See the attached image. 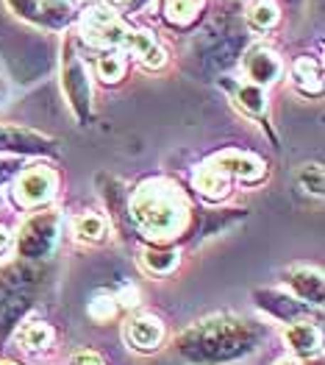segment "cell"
I'll use <instances>...</instances> for the list:
<instances>
[{
    "mask_svg": "<svg viewBox=\"0 0 325 365\" xmlns=\"http://www.w3.org/2000/svg\"><path fill=\"white\" fill-rule=\"evenodd\" d=\"M178 346L192 363H225L247 354L256 346V332L245 321L220 318L192 327L181 335Z\"/></svg>",
    "mask_w": 325,
    "mask_h": 365,
    "instance_id": "obj_1",
    "label": "cell"
},
{
    "mask_svg": "<svg viewBox=\"0 0 325 365\" xmlns=\"http://www.w3.org/2000/svg\"><path fill=\"white\" fill-rule=\"evenodd\" d=\"M53 226H56L53 217H36V220H31L28 226L23 229V235H20V251H23V257H31V259L45 257L50 251V245H53V235H56Z\"/></svg>",
    "mask_w": 325,
    "mask_h": 365,
    "instance_id": "obj_2",
    "label": "cell"
},
{
    "mask_svg": "<svg viewBox=\"0 0 325 365\" xmlns=\"http://www.w3.org/2000/svg\"><path fill=\"white\" fill-rule=\"evenodd\" d=\"M284 337H287V343H289V349H292L295 354H314L317 346H320V332H317V327H314V324H306V321L287 327Z\"/></svg>",
    "mask_w": 325,
    "mask_h": 365,
    "instance_id": "obj_3",
    "label": "cell"
},
{
    "mask_svg": "<svg viewBox=\"0 0 325 365\" xmlns=\"http://www.w3.org/2000/svg\"><path fill=\"white\" fill-rule=\"evenodd\" d=\"M137 215L142 217V223H145V226L156 229V232L170 229V226H173V220H176L173 207H170V204H164V201H156V198H150V201H139V204H137Z\"/></svg>",
    "mask_w": 325,
    "mask_h": 365,
    "instance_id": "obj_4",
    "label": "cell"
},
{
    "mask_svg": "<svg viewBox=\"0 0 325 365\" xmlns=\"http://www.w3.org/2000/svg\"><path fill=\"white\" fill-rule=\"evenodd\" d=\"M128 340L137 349H156L161 340V324L153 318H137L128 324Z\"/></svg>",
    "mask_w": 325,
    "mask_h": 365,
    "instance_id": "obj_5",
    "label": "cell"
},
{
    "mask_svg": "<svg viewBox=\"0 0 325 365\" xmlns=\"http://www.w3.org/2000/svg\"><path fill=\"white\" fill-rule=\"evenodd\" d=\"M289 284L297 290V296L303 302H311V304H320L323 302V279L320 274H309V271H297L292 274Z\"/></svg>",
    "mask_w": 325,
    "mask_h": 365,
    "instance_id": "obj_6",
    "label": "cell"
},
{
    "mask_svg": "<svg viewBox=\"0 0 325 365\" xmlns=\"http://www.w3.org/2000/svg\"><path fill=\"white\" fill-rule=\"evenodd\" d=\"M0 148H17V151H39L42 140L33 137L28 131H17V128H0Z\"/></svg>",
    "mask_w": 325,
    "mask_h": 365,
    "instance_id": "obj_7",
    "label": "cell"
},
{
    "mask_svg": "<svg viewBox=\"0 0 325 365\" xmlns=\"http://www.w3.org/2000/svg\"><path fill=\"white\" fill-rule=\"evenodd\" d=\"M48 187H50L48 176L36 170V173H28V176L23 179V184H20V195H23V201H39V198L48 195Z\"/></svg>",
    "mask_w": 325,
    "mask_h": 365,
    "instance_id": "obj_8",
    "label": "cell"
},
{
    "mask_svg": "<svg viewBox=\"0 0 325 365\" xmlns=\"http://www.w3.org/2000/svg\"><path fill=\"white\" fill-rule=\"evenodd\" d=\"M20 340H23L26 349H39V346H45V343L50 340V329H48L45 324H28V327L20 332Z\"/></svg>",
    "mask_w": 325,
    "mask_h": 365,
    "instance_id": "obj_9",
    "label": "cell"
},
{
    "mask_svg": "<svg viewBox=\"0 0 325 365\" xmlns=\"http://www.w3.org/2000/svg\"><path fill=\"white\" fill-rule=\"evenodd\" d=\"M275 73H278V64L270 59V56H265V53H259L256 59L250 61V76L256 81H270Z\"/></svg>",
    "mask_w": 325,
    "mask_h": 365,
    "instance_id": "obj_10",
    "label": "cell"
},
{
    "mask_svg": "<svg viewBox=\"0 0 325 365\" xmlns=\"http://www.w3.org/2000/svg\"><path fill=\"white\" fill-rule=\"evenodd\" d=\"M103 232V223L97 220V217H81L78 220V235H84V237H97Z\"/></svg>",
    "mask_w": 325,
    "mask_h": 365,
    "instance_id": "obj_11",
    "label": "cell"
},
{
    "mask_svg": "<svg viewBox=\"0 0 325 365\" xmlns=\"http://www.w3.org/2000/svg\"><path fill=\"white\" fill-rule=\"evenodd\" d=\"M148 265L153 271H170L176 265V257L173 254H148Z\"/></svg>",
    "mask_w": 325,
    "mask_h": 365,
    "instance_id": "obj_12",
    "label": "cell"
},
{
    "mask_svg": "<svg viewBox=\"0 0 325 365\" xmlns=\"http://www.w3.org/2000/svg\"><path fill=\"white\" fill-rule=\"evenodd\" d=\"M70 365H103V360H100V354H95V351H75V354L70 357Z\"/></svg>",
    "mask_w": 325,
    "mask_h": 365,
    "instance_id": "obj_13",
    "label": "cell"
},
{
    "mask_svg": "<svg viewBox=\"0 0 325 365\" xmlns=\"http://www.w3.org/2000/svg\"><path fill=\"white\" fill-rule=\"evenodd\" d=\"M242 98H245V103H247L250 109H259V106H262V95L256 90H242Z\"/></svg>",
    "mask_w": 325,
    "mask_h": 365,
    "instance_id": "obj_14",
    "label": "cell"
},
{
    "mask_svg": "<svg viewBox=\"0 0 325 365\" xmlns=\"http://www.w3.org/2000/svg\"><path fill=\"white\" fill-rule=\"evenodd\" d=\"M100 70H103V76H117L119 64L117 61H103V64H100Z\"/></svg>",
    "mask_w": 325,
    "mask_h": 365,
    "instance_id": "obj_15",
    "label": "cell"
},
{
    "mask_svg": "<svg viewBox=\"0 0 325 365\" xmlns=\"http://www.w3.org/2000/svg\"><path fill=\"white\" fill-rule=\"evenodd\" d=\"M275 365H297V363H295V360H278Z\"/></svg>",
    "mask_w": 325,
    "mask_h": 365,
    "instance_id": "obj_16",
    "label": "cell"
}]
</instances>
